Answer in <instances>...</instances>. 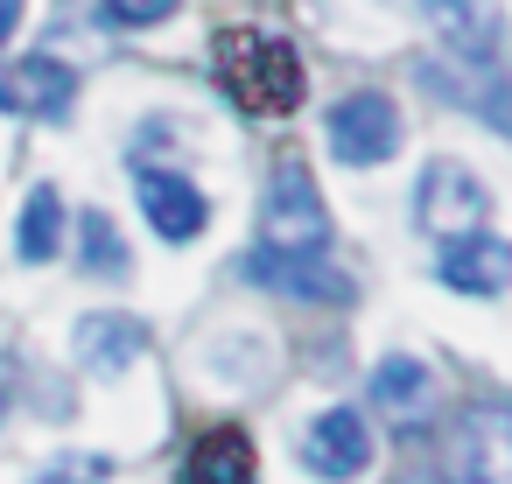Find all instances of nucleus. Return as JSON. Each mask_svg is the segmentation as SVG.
<instances>
[{
	"label": "nucleus",
	"mask_w": 512,
	"mask_h": 484,
	"mask_svg": "<svg viewBox=\"0 0 512 484\" xmlns=\"http://www.w3.org/2000/svg\"><path fill=\"white\" fill-rule=\"evenodd\" d=\"M449 484H512V400H470L456 414Z\"/></svg>",
	"instance_id": "7ed1b4c3"
},
{
	"label": "nucleus",
	"mask_w": 512,
	"mask_h": 484,
	"mask_svg": "<svg viewBox=\"0 0 512 484\" xmlns=\"http://www.w3.org/2000/svg\"><path fill=\"white\" fill-rule=\"evenodd\" d=\"M302 463H309L316 477H330V484L358 477V470L372 463V428H365V414H358V407H330V414H316L309 435H302Z\"/></svg>",
	"instance_id": "0eeeda50"
},
{
	"label": "nucleus",
	"mask_w": 512,
	"mask_h": 484,
	"mask_svg": "<svg viewBox=\"0 0 512 484\" xmlns=\"http://www.w3.org/2000/svg\"><path fill=\"white\" fill-rule=\"evenodd\" d=\"M372 407L393 421V428H414L428 414V365L421 358H379L372 372Z\"/></svg>",
	"instance_id": "4468645a"
},
{
	"label": "nucleus",
	"mask_w": 512,
	"mask_h": 484,
	"mask_svg": "<svg viewBox=\"0 0 512 484\" xmlns=\"http://www.w3.org/2000/svg\"><path fill=\"white\" fill-rule=\"evenodd\" d=\"M421 78L442 92V99H456V106H470V113H484L505 141H512V85H505V71H491V57H463V64H421Z\"/></svg>",
	"instance_id": "1a4fd4ad"
},
{
	"label": "nucleus",
	"mask_w": 512,
	"mask_h": 484,
	"mask_svg": "<svg viewBox=\"0 0 512 484\" xmlns=\"http://www.w3.org/2000/svg\"><path fill=\"white\" fill-rule=\"evenodd\" d=\"M78 99V71H64L57 57H22V64H0V106L22 113V120H64Z\"/></svg>",
	"instance_id": "6e6552de"
},
{
	"label": "nucleus",
	"mask_w": 512,
	"mask_h": 484,
	"mask_svg": "<svg viewBox=\"0 0 512 484\" xmlns=\"http://www.w3.org/2000/svg\"><path fill=\"white\" fill-rule=\"evenodd\" d=\"M15 253H22L29 267H43V260L64 253V197H57V183H36V190H29L22 225H15Z\"/></svg>",
	"instance_id": "2eb2a0df"
},
{
	"label": "nucleus",
	"mask_w": 512,
	"mask_h": 484,
	"mask_svg": "<svg viewBox=\"0 0 512 484\" xmlns=\"http://www.w3.org/2000/svg\"><path fill=\"white\" fill-rule=\"evenodd\" d=\"M442 281L456 295H505L512 288V239H498V232L442 239Z\"/></svg>",
	"instance_id": "9d476101"
},
{
	"label": "nucleus",
	"mask_w": 512,
	"mask_h": 484,
	"mask_svg": "<svg viewBox=\"0 0 512 484\" xmlns=\"http://www.w3.org/2000/svg\"><path fill=\"white\" fill-rule=\"evenodd\" d=\"M134 183H141V211H148V225H155L169 246H183V239L204 232L211 204H204V190H197L190 176H176V169H141Z\"/></svg>",
	"instance_id": "9b49d317"
},
{
	"label": "nucleus",
	"mask_w": 512,
	"mask_h": 484,
	"mask_svg": "<svg viewBox=\"0 0 512 484\" xmlns=\"http://www.w3.org/2000/svg\"><path fill=\"white\" fill-rule=\"evenodd\" d=\"M78 260L92 267V274H127V246H120V232H113V218L106 211H85L78 218Z\"/></svg>",
	"instance_id": "f3484780"
},
{
	"label": "nucleus",
	"mask_w": 512,
	"mask_h": 484,
	"mask_svg": "<svg viewBox=\"0 0 512 484\" xmlns=\"http://www.w3.org/2000/svg\"><path fill=\"white\" fill-rule=\"evenodd\" d=\"M323 134H330V155L344 169H379V162L400 155V106L386 92H351V99L330 106Z\"/></svg>",
	"instance_id": "20e7f679"
},
{
	"label": "nucleus",
	"mask_w": 512,
	"mask_h": 484,
	"mask_svg": "<svg viewBox=\"0 0 512 484\" xmlns=\"http://www.w3.org/2000/svg\"><path fill=\"white\" fill-rule=\"evenodd\" d=\"M260 246H267V253H323V246H330L323 190H316V176H309L295 155H281V162H274L267 211H260Z\"/></svg>",
	"instance_id": "f03ea898"
},
{
	"label": "nucleus",
	"mask_w": 512,
	"mask_h": 484,
	"mask_svg": "<svg viewBox=\"0 0 512 484\" xmlns=\"http://www.w3.org/2000/svg\"><path fill=\"white\" fill-rule=\"evenodd\" d=\"M183 484H253V442L246 428H211L183 456Z\"/></svg>",
	"instance_id": "ddd939ff"
},
{
	"label": "nucleus",
	"mask_w": 512,
	"mask_h": 484,
	"mask_svg": "<svg viewBox=\"0 0 512 484\" xmlns=\"http://www.w3.org/2000/svg\"><path fill=\"white\" fill-rule=\"evenodd\" d=\"M400 484H435V477H400Z\"/></svg>",
	"instance_id": "aec40b11"
},
{
	"label": "nucleus",
	"mask_w": 512,
	"mask_h": 484,
	"mask_svg": "<svg viewBox=\"0 0 512 484\" xmlns=\"http://www.w3.org/2000/svg\"><path fill=\"white\" fill-rule=\"evenodd\" d=\"M239 274L253 281V288H274V295H288V302H351V281L323 260V253H246L239 260Z\"/></svg>",
	"instance_id": "423d86ee"
},
{
	"label": "nucleus",
	"mask_w": 512,
	"mask_h": 484,
	"mask_svg": "<svg viewBox=\"0 0 512 484\" xmlns=\"http://www.w3.org/2000/svg\"><path fill=\"white\" fill-rule=\"evenodd\" d=\"M176 15V0H106V22L113 29H155Z\"/></svg>",
	"instance_id": "a211bd4d"
},
{
	"label": "nucleus",
	"mask_w": 512,
	"mask_h": 484,
	"mask_svg": "<svg viewBox=\"0 0 512 484\" xmlns=\"http://www.w3.org/2000/svg\"><path fill=\"white\" fill-rule=\"evenodd\" d=\"M435 15V29H449V43L463 57H491V0H421Z\"/></svg>",
	"instance_id": "dca6fc26"
},
{
	"label": "nucleus",
	"mask_w": 512,
	"mask_h": 484,
	"mask_svg": "<svg viewBox=\"0 0 512 484\" xmlns=\"http://www.w3.org/2000/svg\"><path fill=\"white\" fill-rule=\"evenodd\" d=\"M218 78L253 120H281V113L302 106V57L281 36H260V29H225L218 36Z\"/></svg>",
	"instance_id": "f257e3e1"
},
{
	"label": "nucleus",
	"mask_w": 512,
	"mask_h": 484,
	"mask_svg": "<svg viewBox=\"0 0 512 484\" xmlns=\"http://www.w3.org/2000/svg\"><path fill=\"white\" fill-rule=\"evenodd\" d=\"M484 211H491V197H484V183H477L463 162H428V169H421L414 225H421L428 239H463V232L484 225Z\"/></svg>",
	"instance_id": "39448f33"
},
{
	"label": "nucleus",
	"mask_w": 512,
	"mask_h": 484,
	"mask_svg": "<svg viewBox=\"0 0 512 484\" xmlns=\"http://www.w3.org/2000/svg\"><path fill=\"white\" fill-rule=\"evenodd\" d=\"M141 351H148V330H141L134 316H113V309H106V316H78V365H85V372H106V379H113V372H127Z\"/></svg>",
	"instance_id": "f8f14e48"
},
{
	"label": "nucleus",
	"mask_w": 512,
	"mask_h": 484,
	"mask_svg": "<svg viewBox=\"0 0 512 484\" xmlns=\"http://www.w3.org/2000/svg\"><path fill=\"white\" fill-rule=\"evenodd\" d=\"M0 414H8V386H0Z\"/></svg>",
	"instance_id": "412c9836"
},
{
	"label": "nucleus",
	"mask_w": 512,
	"mask_h": 484,
	"mask_svg": "<svg viewBox=\"0 0 512 484\" xmlns=\"http://www.w3.org/2000/svg\"><path fill=\"white\" fill-rule=\"evenodd\" d=\"M15 29H22V0H0V50H8Z\"/></svg>",
	"instance_id": "6ab92c4d"
}]
</instances>
